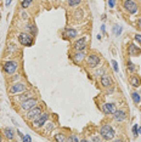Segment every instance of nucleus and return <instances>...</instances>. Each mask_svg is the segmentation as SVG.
Listing matches in <instances>:
<instances>
[{
  "mask_svg": "<svg viewBox=\"0 0 141 142\" xmlns=\"http://www.w3.org/2000/svg\"><path fill=\"white\" fill-rule=\"evenodd\" d=\"M18 40H20V43H21L22 45H24V46H30V45L33 44L32 37L28 35V34H26V33L20 34V35H18Z\"/></svg>",
  "mask_w": 141,
  "mask_h": 142,
  "instance_id": "obj_4",
  "label": "nucleus"
},
{
  "mask_svg": "<svg viewBox=\"0 0 141 142\" xmlns=\"http://www.w3.org/2000/svg\"><path fill=\"white\" fill-rule=\"evenodd\" d=\"M101 84L103 85V86L107 88V86H111V85H112V80H111V78L108 75L105 74V75L101 77Z\"/></svg>",
  "mask_w": 141,
  "mask_h": 142,
  "instance_id": "obj_14",
  "label": "nucleus"
},
{
  "mask_svg": "<svg viewBox=\"0 0 141 142\" xmlns=\"http://www.w3.org/2000/svg\"><path fill=\"white\" fill-rule=\"evenodd\" d=\"M92 140H94V141H100V137H94Z\"/></svg>",
  "mask_w": 141,
  "mask_h": 142,
  "instance_id": "obj_34",
  "label": "nucleus"
},
{
  "mask_svg": "<svg viewBox=\"0 0 141 142\" xmlns=\"http://www.w3.org/2000/svg\"><path fill=\"white\" fill-rule=\"evenodd\" d=\"M131 98H133V101L135 103H140V101H141V97H140V95L137 92H133L131 94Z\"/></svg>",
  "mask_w": 141,
  "mask_h": 142,
  "instance_id": "obj_19",
  "label": "nucleus"
},
{
  "mask_svg": "<svg viewBox=\"0 0 141 142\" xmlns=\"http://www.w3.org/2000/svg\"><path fill=\"white\" fill-rule=\"evenodd\" d=\"M24 90H26V85L22 84V83H18V84L12 85L11 89H10V92H11V94H17V92H22V91H24Z\"/></svg>",
  "mask_w": 141,
  "mask_h": 142,
  "instance_id": "obj_9",
  "label": "nucleus"
},
{
  "mask_svg": "<svg viewBox=\"0 0 141 142\" xmlns=\"http://www.w3.org/2000/svg\"><path fill=\"white\" fill-rule=\"evenodd\" d=\"M140 109H141V107H140Z\"/></svg>",
  "mask_w": 141,
  "mask_h": 142,
  "instance_id": "obj_38",
  "label": "nucleus"
},
{
  "mask_svg": "<svg viewBox=\"0 0 141 142\" xmlns=\"http://www.w3.org/2000/svg\"><path fill=\"white\" fill-rule=\"evenodd\" d=\"M42 114V108H39V107H34V108H32V109H29V112H28V114H27V118L28 119H35L38 116H40Z\"/></svg>",
  "mask_w": 141,
  "mask_h": 142,
  "instance_id": "obj_7",
  "label": "nucleus"
},
{
  "mask_svg": "<svg viewBox=\"0 0 141 142\" xmlns=\"http://www.w3.org/2000/svg\"><path fill=\"white\" fill-rule=\"evenodd\" d=\"M55 140H56V141H62V142H63V141H67V138H66L62 134H57V135L55 136Z\"/></svg>",
  "mask_w": 141,
  "mask_h": 142,
  "instance_id": "obj_22",
  "label": "nucleus"
},
{
  "mask_svg": "<svg viewBox=\"0 0 141 142\" xmlns=\"http://www.w3.org/2000/svg\"><path fill=\"white\" fill-rule=\"evenodd\" d=\"M112 66H113V69H114V72H118V65H117V62L113 60L112 61Z\"/></svg>",
  "mask_w": 141,
  "mask_h": 142,
  "instance_id": "obj_27",
  "label": "nucleus"
},
{
  "mask_svg": "<svg viewBox=\"0 0 141 142\" xmlns=\"http://www.w3.org/2000/svg\"><path fill=\"white\" fill-rule=\"evenodd\" d=\"M85 38H82L80 40H78L76 44H74V49L77 50V51H83L84 49H85V46H86V44H85Z\"/></svg>",
  "mask_w": 141,
  "mask_h": 142,
  "instance_id": "obj_12",
  "label": "nucleus"
},
{
  "mask_svg": "<svg viewBox=\"0 0 141 142\" xmlns=\"http://www.w3.org/2000/svg\"><path fill=\"white\" fill-rule=\"evenodd\" d=\"M100 135L102 136V138H105V140H112L113 137H114V130L112 129V126H110V125H103L102 128H101V130H100Z\"/></svg>",
  "mask_w": 141,
  "mask_h": 142,
  "instance_id": "obj_1",
  "label": "nucleus"
},
{
  "mask_svg": "<svg viewBox=\"0 0 141 142\" xmlns=\"http://www.w3.org/2000/svg\"><path fill=\"white\" fill-rule=\"evenodd\" d=\"M32 138L29 137V136H24V137H22V141H30Z\"/></svg>",
  "mask_w": 141,
  "mask_h": 142,
  "instance_id": "obj_31",
  "label": "nucleus"
},
{
  "mask_svg": "<svg viewBox=\"0 0 141 142\" xmlns=\"http://www.w3.org/2000/svg\"><path fill=\"white\" fill-rule=\"evenodd\" d=\"M135 40H136L139 44H141V34H136V35H135Z\"/></svg>",
  "mask_w": 141,
  "mask_h": 142,
  "instance_id": "obj_28",
  "label": "nucleus"
},
{
  "mask_svg": "<svg viewBox=\"0 0 141 142\" xmlns=\"http://www.w3.org/2000/svg\"><path fill=\"white\" fill-rule=\"evenodd\" d=\"M17 134H18V135H20V136H21V137H23V134H22V132H21V131H17Z\"/></svg>",
  "mask_w": 141,
  "mask_h": 142,
  "instance_id": "obj_33",
  "label": "nucleus"
},
{
  "mask_svg": "<svg viewBox=\"0 0 141 142\" xmlns=\"http://www.w3.org/2000/svg\"><path fill=\"white\" fill-rule=\"evenodd\" d=\"M113 32H114L116 35H119V34L122 33V27H120V26H114V27H113Z\"/></svg>",
  "mask_w": 141,
  "mask_h": 142,
  "instance_id": "obj_21",
  "label": "nucleus"
},
{
  "mask_svg": "<svg viewBox=\"0 0 141 142\" xmlns=\"http://www.w3.org/2000/svg\"><path fill=\"white\" fill-rule=\"evenodd\" d=\"M28 29H29L30 33H33V35L37 34V28H35L34 26H28Z\"/></svg>",
  "mask_w": 141,
  "mask_h": 142,
  "instance_id": "obj_25",
  "label": "nucleus"
},
{
  "mask_svg": "<svg viewBox=\"0 0 141 142\" xmlns=\"http://www.w3.org/2000/svg\"><path fill=\"white\" fill-rule=\"evenodd\" d=\"M140 52H141V50H140L136 45H134V44L130 45V47H129V55H130V56H136V55H139Z\"/></svg>",
  "mask_w": 141,
  "mask_h": 142,
  "instance_id": "obj_15",
  "label": "nucleus"
},
{
  "mask_svg": "<svg viewBox=\"0 0 141 142\" xmlns=\"http://www.w3.org/2000/svg\"><path fill=\"white\" fill-rule=\"evenodd\" d=\"M37 103H38V101L35 98H28V100L22 101L21 108L24 109V110H29V109H32V108H34L35 106H37Z\"/></svg>",
  "mask_w": 141,
  "mask_h": 142,
  "instance_id": "obj_3",
  "label": "nucleus"
},
{
  "mask_svg": "<svg viewBox=\"0 0 141 142\" xmlns=\"http://www.w3.org/2000/svg\"><path fill=\"white\" fill-rule=\"evenodd\" d=\"M30 3H32V0H23V1H22V7L23 9H27L30 5Z\"/></svg>",
  "mask_w": 141,
  "mask_h": 142,
  "instance_id": "obj_23",
  "label": "nucleus"
},
{
  "mask_svg": "<svg viewBox=\"0 0 141 142\" xmlns=\"http://www.w3.org/2000/svg\"><path fill=\"white\" fill-rule=\"evenodd\" d=\"M10 3H11V0H7V1H6V5H10Z\"/></svg>",
  "mask_w": 141,
  "mask_h": 142,
  "instance_id": "obj_35",
  "label": "nucleus"
},
{
  "mask_svg": "<svg viewBox=\"0 0 141 142\" xmlns=\"http://www.w3.org/2000/svg\"><path fill=\"white\" fill-rule=\"evenodd\" d=\"M77 31L76 29H73V28H66L64 29V37H67V38H76L77 37Z\"/></svg>",
  "mask_w": 141,
  "mask_h": 142,
  "instance_id": "obj_13",
  "label": "nucleus"
},
{
  "mask_svg": "<svg viewBox=\"0 0 141 142\" xmlns=\"http://www.w3.org/2000/svg\"><path fill=\"white\" fill-rule=\"evenodd\" d=\"M86 61H88V65L90 67H96L100 63V57H99V56H96V55H89Z\"/></svg>",
  "mask_w": 141,
  "mask_h": 142,
  "instance_id": "obj_8",
  "label": "nucleus"
},
{
  "mask_svg": "<svg viewBox=\"0 0 141 142\" xmlns=\"http://www.w3.org/2000/svg\"><path fill=\"white\" fill-rule=\"evenodd\" d=\"M137 26H139V27H140V28H141V18H140V19H139V21H137Z\"/></svg>",
  "mask_w": 141,
  "mask_h": 142,
  "instance_id": "obj_32",
  "label": "nucleus"
},
{
  "mask_svg": "<svg viewBox=\"0 0 141 142\" xmlns=\"http://www.w3.org/2000/svg\"><path fill=\"white\" fill-rule=\"evenodd\" d=\"M0 141H1V136H0Z\"/></svg>",
  "mask_w": 141,
  "mask_h": 142,
  "instance_id": "obj_37",
  "label": "nucleus"
},
{
  "mask_svg": "<svg viewBox=\"0 0 141 142\" xmlns=\"http://www.w3.org/2000/svg\"><path fill=\"white\" fill-rule=\"evenodd\" d=\"M67 141H74V142H78L79 140H78V138H77L76 136H70V137H69V138H68Z\"/></svg>",
  "mask_w": 141,
  "mask_h": 142,
  "instance_id": "obj_29",
  "label": "nucleus"
},
{
  "mask_svg": "<svg viewBox=\"0 0 141 142\" xmlns=\"http://www.w3.org/2000/svg\"><path fill=\"white\" fill-rule=\"evenodd\" d=\"M130 84L133 85L134 88H139L140 86V78L137 75H131L130 78Z\"/></svg>",
  "mask_w": 141,
  "mask_h": 142,
  "instance_id": "obj_16",
  "label": "nucleus"
},
{
  "mask_svg": "<svg viewBox=\"0 0 141 142\" xmlns=\"http://www.w3.org/2000/svg\"><path fill=\"white\" fill-rule=\"evenodd\" d=\"M84 56H85V55H84L82 51H78V52L74 55V57H73V58H74V61H76V62H80V61H83Z\"/></svg>",
  "mask_w": 141,
  "mask_h": 142,
  "instance_id": "obj_18",
  "label": "nucleus"
},
{
  "mask_svg": "<svg viewBox=\"0 0 141 142\" xmlns=\"http://www.w3.org/2000/svg\"><path fill=\"white\" fill-rule=\"evenodd\" d=\"M4 134H5V137H6L7 140H12V138L15 137V132H14V130L10 129V128L4 129Z\"/></svg>",
  "mask_w": 141,
  "mask_h": 142,
  "instance_id": "obj_17",
  "label": "nucleus"
},
{
  "mask_svg": "<svg viewBox=\"0 0 141 142\" xmlns=\"http://www.w3.org/2000/svg\"><path fill=\"white\" fill-rule=\"evenodd\" d=\"M49 119V114L48 113H42L40 116H38L37 118L34 119V123H33V125H34V128H42L43 125H45V123H46V120Z\"/></svg>",
  "mask_w": 141,
  "mask_h": 142,
  "instance_id": "obj_2",
  "label": "nucleus"
},
{
  "mask_svg": "<svg viewBox=\"0 0 141 142\" xmlns=\"http://www.w3.org/2000/svg\"><path fill=\"white\" fill-rule=\"evenodd\" d=\"M139 134L141 135V128H139Z\"/></svg>",
  "mask_w": 141,
  "mask_h": 142,
  "instance_id": "obj_36",
  "label": "nucleus"
},
{
  "mask_svg": "<svg viewBox=\"0 0 141 142\" xmlns=\"http://www.w3.org/2000/svg\"><path fill=\"white\" fill-rule=\"evenodd\" d=\"M124 7L130 13H135L137 11V6H136V4L133 1V0H125L124 1Z\"/></svg>",
  "mask_w": 141,
  "mask_h": 142,
  "instance_id": "obj_6",
  "label": "nucleus"
},
{
  "mask_svg": "<svg viewBox=\"0 0 141 142\" xmlns=\"http://www.w3.org/2000/svg\"><path fill=\"white\" fill-rule=\"evenodd\" d=\"M133 134H134V136H135V137L139 135V125H137V124L133 126Z\"/></svg>",
  "mask_w": 141,
  "mask_h": 142,
  "instance_id": "obj_24",
  "label": "nucleus"
},
{
  "mask_svg": "<svg viewBox=\"0 0 141 142\" xmlns=\"http://www.w3.org/2000/svg\"><path fill=\"white\" fill-rule=\"evenodd\" d=\"M114 1H116V0H108V5H110V7H113V6H114Z\"/></svg>",
  "mask_w": 141,
  "mask_h": 142,
  "instance_id": "obj_30",
  "label": "nucleus"
},
{
  "mask_svg": "<svg viewBox=\"0 0 141 142\" xmlns=\"http://www.w3.org/2000/svg\"><path fill=\"white\" fill-rule=\"evenodd\" d=\"M17 69V63L14 62V61H7L5 62L4 65V71L7 73V74H14Z\"/></svg>",
  "mask_w": 141,
  "mask_h": 142,
  "instance_id": "obj_5",
  "label": "nucleus"
},
{
  "mask_svg": "<svg viewBox=\"0 0 141 142\" xmlns=\"http://www.w3.org/2000/svg\"><path fill=\"white\" fill-rule=\"evenodd\" d=\"M102 110H103L105 114H113L116 112V107L113 103H105L102 107Z\"/></svg>",
  "mask_w": 141,
  "mask_h": 142,
  "instance_id": "obj_10",
  "label": "nucleus"
},
{
  "mask_svg": "<svg viewBox=\"0 0 141 142\" xmlns=\"http://www.w3.org/2000/svg\"><path fill=\"white\" fill-rule=\"evenodd\" d=\"M113 116H114V119H116L117 122H123V120L127 118L125 112H123V110H116V112L113 113Z\"/></svg>",
  "mask_w": 141,
  "mask_h": 142,
  "instance_id": "obj_11",
  "label": "nucleus"
},
{
  "mask_svg": "<svg viewBox=\"0 0 141 142\" xmlns=\"http://www.w3.org/2000/svg\"><path fill=\"white\" fill-rule=\"evenodd\" d=\"M82 0H68V5L69 6H77L80 4Z\"/></svg>",
  "mask_w": 141,
  "mask_h": 142,
  "instance_id": "obj_20",
  "label": "nucleus"
},
{
  "mask_svg": "<svg viewBox=\"0 0 141 142\" xmlns=\"http://www.w3.org/2000/svg\"><path fill=\"white\" fill-rule=\"evenodd\" d=\"M128 71H129V72H134V71H135V66H134L130 61L128 62Z\"/></svg>",
  "mask_w": 141,
  "mask_h": 142,
  "instance_id": "obj_26",
  "label": "nucleus"
}]
</instances>
